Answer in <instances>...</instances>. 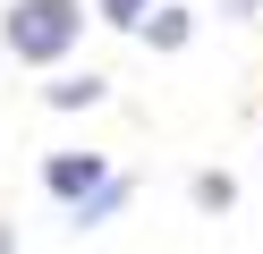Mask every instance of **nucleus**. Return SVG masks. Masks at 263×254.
I'll use <instances>...</instances> for the list:
<instances>
[{
  "mask_svg": "<svg viewBox=\"0 0 263 254\" xmlns=\"http://www.w3.org/2000/svg\"><path fill=\"white\" fill-rule=\"evenodd\" d=\"M0 34H9V51H17L26 68H60L85 43V0H17Z\"/></svg>",
  "mask_w": 263,
  "mask_h": 254,
  "instance_id": "nucleus-1",
  "label": "nucleus"
},
{
  "mask_svg": "<svg viewBox=\"0 0 263 254\" xmlns=\"http://www.w3.org/2000/svg\"><path fill=\"white\" fill-rule=\"evenodd\" d=\"M102 178H110V161H102V152H43V186H51L60 203H85Z\"/></svg>",
  "mask_w": 263,
  "mask_h": 254,
  "instance_id": "nucleus-2",
  "label": "nucleus"
},
{
  "mask_svg": "<svg viewBox=\"0 0 263 254\" xmlns=\"http://www.w3.org/2000/svg\"><path fill=\"white\" fill-rule=\"evenodd\" d=\"M119 203H127V178H119V169H110V178H102V186H93V195H85V203H68V212H77V229H102V220H110V212H119Z\"/></svg>",
  "mask_w": 263,
  "mask_h": 254,
  "instance_id": "nucleus-3",
  "label": "nucleus"
},
{
  "mask_svg": "<svg viewBox=\"0 0 263 254\" xmlns=\"http://www.w3.org/2000/svg\"><path fill=\"white\" fill-rule=\"evenodd\" d=\"M102 93H110V85H102V76H93V68H85V76H60V85H51V93H43V102H51V110H93V102H102Z\"/></svg>",
  "mask_w": 263,
  "mask_h": 254,
  "instance_id": "nucleus-4",
  "label": "nucleus"
},
{
  "mask_svg": "<svg viewBox=\"0 0 263 254\" xmlns=\"http://www.w3.org/2000/svg\"><path fill=\"white\" fill-rule=\"evenodd\" d=\"M136 34H144V43H153V51H178V43H187V34H195V17H187V9H153V17H144Z\"/></svg>",
  "mask_w": 263,
  "mask_h": 254,
  "instance_id": "nucleus-5",
  "label": "nucleus"
},
{
  "mask_svg": "<svg viewBox=\"0 0 263 254\" xmlns=\"http://www.w3.org/2000/svg\"><path fill=\"white\" fill-rule=\"evenodd\" d=\"M195 212H229V203H238V178H229V169H195Z\"/></svg>",
  "mask_w": 263,
  "mask_h": 254,
  "instance_id": "nucleus-6",
  "label": "nucleus"
},
{
  "mask_svg": "<svg viewBox=\"0 0 263 254\" xmlns=\"http://www.w3.org/2000/svg\"><path fill=\"white\" fill-rule=\"evenodd\" d=\"M93 17H102V26H119V34H136L144 17H153V0H93Z\"/></svg>",
  "mask_w": 263,
  "mask_h": 254,
  "instance_id": "nucleus-7",
  "label": "nucleus"
},
{
  "mask_svg": "<svg viewBox=\"0 0 263 254\" xmlns=\"http://www.w3.org/2000/svg\"><path fill=\"white\" fill-rule=\"evenodd\" d=\"M246 9H255V0H229V17H246Z\"/></svg>",
  "mask_w": 263,
  "mask_h": 254,
  "instance_id": "nucleus-8",
  "label": "nucleus"
}]
</instances>
